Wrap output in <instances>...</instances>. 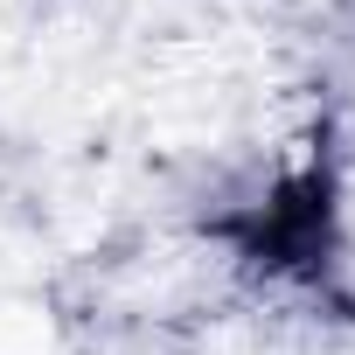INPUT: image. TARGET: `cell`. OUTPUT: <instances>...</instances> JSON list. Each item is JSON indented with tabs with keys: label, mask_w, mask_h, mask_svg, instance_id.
I'll return each instance as SVG.
<instances>
[{
	"label": "cell",
	"mask_w": 355,
	"mask_h": 355,
	"mask_svg": "<svg viewBox=\"0 0 355 355\" xmlns=\"http://www.w3.org/2000/svg\"><path fill=\"white\" fill-rule=\"evenodd\" d=\"M327 230H334V182H327L320 167L286 174L265 209H251V216L230 223V237L258 265H313L327 251Z\"/></svg>",
	"instance_id": "obj_1"
}]
</instances>
